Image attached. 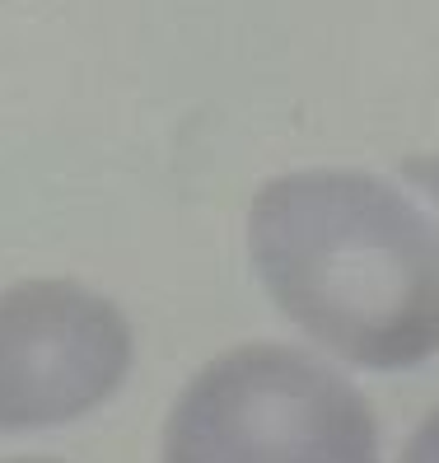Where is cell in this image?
Wrapping results in <instances>:
<instances>
[{
    "label": "cell",
    "instance_id": "cell-5",
    "mask_svg": "<svg viewBox=\"0 0 439 463\" xmlns=\"http://www.w3.org/2000/svg\"><path fill=\"white\" fill-rule=\"evenodd\" d=\"M402 174L416 183V187H425V193L439 202V155H411L406 165H402Z\"/></svg>",
    "mask_w": 439,
    "mask_h": 463
},
{
    "label": "cell",
    "instance_id": "cell-6",
    "mask_svg": "<svg viewBox=\"0 0 439 463\" xmlns=\"http://www.w3.org/2000/svg\"><path fill=\"white\" fill-rule=\"evenodd\" d=\"M5 463H57V458H5Z\"/></svg>",
    "mask_w": 439,
    "mask_h": 463
},
{
    "label": "cell",
    "instance_id": "cell-1",
    "mask_svg": "<svg viewBox=\"0 0 439 463\" xmlns=\"http://www.w3.org/2000/svg\"><path fill=\"white\" fill-rule=\"evenodd\" d=\"M248 249L281 314L341 361L439 356V230L402 187L355 169L281 174L253 197Z\"/></svg>",
    "mask_w": 439,
    "mask_h": 463
},
{
    "label": "cell",
    "instance_id": "cell-4",
    "mask_svg": "<svg viewBox=\"0 0 439 463\" xmlns=\"http://www.w3.org/2000/svg\"><path fill=\"white\" fill-rule=\"evenodd\" d=\"M402 463H439V407L411 430V440L402 449Z\"/></svg>",
    "mask_w": 439,
    "mask_h": 463
},
{
    "label": "cell",
    "instance_id": "cell-2",
    "mask_svg": "<svg viewBox=\"0 0 439 463\" xmlns=\"http://www.w3.org/2000/svg\"><path fill=\"white\" fill-rule=\"evenodd\" d=\"M163 463H378L360 389L294 346H234L173 402Z\"/></svg>",
    "mask_w": 439,
    "mask_h": 463
},
{
    "label": "cell",
    "instance_id": "cell-3",
    "mask_svg": "<svg viewBox=\"0 0 439 463\" xmlns=\"http://www.w3.org/2000/svg\"><path fill=\"white\" fill-rule=\"evenodd\" d=\"M131 370V323L75 281L0 290V430H42L94 412Z\"/></svg>",
    "mask_w": 439,
    "mask_h": 463
}]
</instances>
